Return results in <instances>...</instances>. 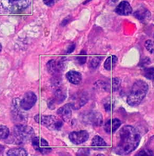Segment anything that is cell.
Segmentation results:
<instances>
[{
  "label": "cell",
  "mask_w": 154,
  "mask_h": 156,
  "mask_svg": "<svg viewBox=\"0 0 154 156\" xmlns=\"http://www.w3.org/2000/svg\"><path fill=\"white\" fill-rule=\"evenodd\" d=\"M121 121L118 118H113V119H110L106 122L104 124V129L105 132L109 134H112L116 132V130L121 126Z\"/></svg>",
  "instance_id": "obj_16"
},
{
  "label": "cell",
  "mask_w": 154,
  "mask_h": 156,
  "mask_svg": "<svg viewBox=\"0 0 154 156\" xmlns=\"http://www.w3.org/2000/svg\"><path fill=\"white\" fill-rule=\"evenodd\" d=\"M145 46H146L147 51H149L151 54L153 53V43L152 40H147L146 41V43H145Z\"/></svg>",
  "instance_id": "obj_28"
},
{
  "label": "cell",
  "mask_w": 154,
  "mask_h": 156,
  "mask_svg": "<svg viewBox=\"0 0 154 156\" xmlns=\"http://www.w3.org/2000/svg\"><path fill=\"white\" fill-rule=\"evenodd\" d=\"M117 1H118V0H109V2L112 3V4H115V3H116Z\"/></svg>",
  "instance_id": "obj_33"
},
{
  "label": "cell",
  "mask_w": 154,
  "mask_h": 156,
  "mask_svg": "<svg viewBox=\"0 0 154 156\" xmlns=\"http://www.w3.org/2000/svg\"><path fill=\"white\" fill-rule=\"evenodd\" d=\"M20 99L14 98L12 102V115L14 120L18 124H22L27 121L26 114L24 113L22 108H21L20 104Z\"/></svg>",
  "instance_id": "obj_6"
},
{
  "label": "cell",
  "mask_w": 154,
  "mask_h": 156,
  "mask_svg": "<svg viewBox=\"0 0 154 156\" xmlns=\"http://www.w3.org/2000/svg\"><path fill=\"white\" fill-rule=\"evenodd\" d=\"M75 48V43H72V45H70L68 49H67V54H71V53H72L73 51H74Z\"/></svg>",
  "instance_id": "obj_32"
},
{
  "label": "cell",
  "mask_w": 154,
  "mask_h": 156,
  "mask_svg": "<svg viewBox=\"0 0 154 156\" xmlns=\"http://www.w3.org/2000/svg\"><path fill=\"white\" fill-rule=\"evenodd\" d=\"M53 86L55 87V88H56L54 92V98L48 104L49 108L51 110H54V108H55V104H60L66 99V93L61 87V84Z\"/></svg>",
  "instance_id": "obj_9"
},
{
  "label": "cell",
  "mask_w": 154,
  "mask_h": 156,
  "mask_svg": "<svg viewBox=\"0 0 154 156\" xmlns=\"http://www.w3.org/2000/svg\"><path fill=\"white\" fill-rule=\"evenodd\" d=\"M31 0H0V6L5 13L16 14L26 9Z\"/></svg>",
  "instance_id": "obj_4"
},
{
  "label": "cell",
  "mask_w": 154,
  "mask_h": 156,
  "mask_svg": "<svg viewBox=\"0 0 154 156\" xmlns=\"http://www.w3.org/2000/svg\"><path fill=\"white\" fill-rule=\"evenodd\" d=\"M7 155L9 156H26L28 155V153L24 148L17 147L9 149Z\"/></svg>",
  "instance_id": "obj_22"
},
{
  "label": "cell",
  "mask_w": 154,
  "mask_h": 156,
  "mask_svg": "<svg viewBox=\"0 0 154 156\" xmlns=\"http://www.w3.org/2000/svg\"><path fill=\"white\" fill-rule=\"evenodd\" d=\"M64 68L63 62L61 60H51L47 62V69L48 73L52 75H55L62 71Z\"/></svg>",
  "instance_id": "obj_14"
},
{
  "label": "cell",
  "mask_w": 154,
  "mask_h": 156,
  "mask_svg": "<svg viewBox=\"0 0 154 156\" xmlns=\"http://www.w3.org/2000/svg\"><path fill=\"white\" fill-rule=\"evenodd\" d=\"M101 56H94L91 58V60L89 62V66L92 69H96L100 65L102 60Z\"/></svg>",
  "instance_id": "obj_23"
},
{
  "label": "cell",
  "mask_w": 154,
  "mask_h": 156,
  "mask_svg": "<svg viewBox=\"0 0 154 156\" xmlns=\"http://www.w3.org/2000/svg\"><path fill=\"white\" fill-rule=\"evenodd\" d=\"M135 155H141V156H148V155H151L150 153L147 150V149H143V150H141V151H139L137 154Z\"/></svg>",
  "instance_id": "obj_31"
},
{
  "label": "cell",
  "mask_w": 154,
  "mask_h": 156,
  "mask_svg": "<svg viewBox=\"0 0 154 156\" xmlns=\"http://www.w3.org/2000/svg\"><path fill=\"white\" fill-rule=\"evenodd\" d=\"M119 142L115 148L116 154L126 155L135 151L141 141L139 131L131 125H125L119 130Z\"/></svg>",
  "instance_id": "obj_1"
},
{
  "label": "cell",
  "mask_w": 154,
  "mask_h": 156,
  "mask_svg": "<svg viewBox=\"0 0 154 156\" xmlns=\"http://www.w3.org/2000/svg\"><path fill=\"white\" fill-rule=\"evenodd\" d=\"M37 101V97L32 91H28L24 94L23 98L20 101L21 108L25 111L29 110L35 105Z\"/></svg>",
  "instance_id": "obj_11"
},
{
  "label": "cell",
  "mask_w": 154,
  "mask_h": 156,
  "mask_svg": "<svg viewBox=\"0 0 154 156\" xmlns=\"http://www.w3.org/2000/svg\"><path fill=\"white\" fill-rule=\"evenodd\" d=\"M66 78L73 85H79L82 82V74L78 71L72 70L66 74Z\"/></svg>",
  "instance_id": "obj_19"
},
{
  "label": "cell",
  "mask_w": 154,
  "mask_h": 156,
  "mask_svg": "<svg viewBox=\"0 0 154 156\" xmlns=\"http://www.w3.org/2000/svg\"><path fill=\"white\" fill-rule=\"evenodd\" d=\"M117 62H118V58L115 55H111L108 57L106 60L104 62V68L107 70H112L116 66Z\"/></svg>",
  "instance_id": "obj_21"
},
{
  "label": "cell",
  "mask_w": 154,
  "mask_h": 156,
  "mask_svg": "<svg viewBox=\"0 0 154 156\" xmlns=\"http://www.w3.org/2000/svg\"><path fill=\"white\" fill-rule=\"evenodd\" d=\"M87 55L86 52L84 50H82L81 52H80V54L77 56L76 59L79 64L82 65L85 63L86 60H87V55Z\"/></svg>",
  "instance_id": "obj_26"
},
{
  "label": "cell",
  "mask_w": 154,
  "mask_h": 156,
  "mask_svg": "<svg viewBox=\"0 0 154 156\" xmlns=\"http://www.w3.org/2000/svg\"><path fill=\"white\" fill-rule=\"evenodd\" d=\"M34 136L35 132L32 128L23 124H16L12 130V143L14 144H23L31 140Z\"/></svg>",
  "instance_id": "obj_3"
},
{
  "label": "cell",
  "mask_w": 154,
  "mask_h": 156,
  "mask_svg": "<svg viewBox=\"0 0 154 156\" xmlns=\"http://www.w3.org/2000/svg\"><path fill=\"white\" fill-rule=\"evenodd\" d=\"M104 107L106 112H110L114 110L115 108V101L110 98H107L104 103Z\"/></svg>",
  "instance_id": "obj_24"
},
{
  "label": "cell",
  "mask_w": 154,
  "mask_h": 156,
  "mask_svg": "<svg viewBox=\"0 0 154 156\" xmlns=\"http://www.w3.org/2000/svg\"><path fill=\"white\" fill-rule=\"evenodd\" d=\"M32 145L36 151L42 154H47L51 153L52 149L45 139L39 136H34L31 139Z\"/></svg>",
  "instance_id": "obj_8"
},
{
  "label": "cell",
  "mask_w": 154,
  "mask_h": 156,
  "mask_svg": "<svg viewBox=\"0 0 154 156\" xmlns=\"http://www.w3.org/2000/svg\"><path fill=\"white\" fill-rule=\"evenodd\" d=\"M88 101V96L87 92L80 91L77 93L72 98L70 105L73 110H79L83 107Z\"/></svg>",
  "instance_id": "obj_10"
},
{
  "label": "cell",
  "mask_w": 154,
  "mask_h": 156,
  "mask_svg": "<svg viewBox=\"0 0 154 156\" xmlns=\"http://www.w3.org/2000/svg\"><path fill=\"white\" fill-rule=\"evenodd\" d=\"M59 1V0H43V2L47 6H53Z\"/></svg>",
  "instance_id": "obj_30"
},
{
  "label": "cell",
  "mask_w": 154,
  "mask_h": 156,
  "mask_svg": "<svg viewBox=\"0 0 154 156\" xmlns=\"http://www.w3.org/2000/svg\"><path fill=\"white\" fill-rule=\"evenodd\" d=\"M2 46L1 44H0V51H2Z\"/></svg>",
  "instance_id": "obj_35"
},
{
  "label": "cell",
  "mask_w": 154,
  "mask_h": 156,
  "mask_svg": "<svg viewBox=\"0 0 154 156\" xmlns=\"http://www.w3.org/2000/svg\"><path fill=\"white\" fill-rule=\"evenodd\" d=\"M69 139L75 145H80L87 141L89 139V133L85 130L75 131L69 133Z\"/></svg>",
  "instance_id": "obj_12"
},
{
  "label": "cell",
  "mask_w": 154,
  "mask_h": 156,
  "mask_svg": "<svg viewBox=\"0 0 154 156\" xmlns=\"http://www.w3.org/2000/svg\"><path fill=\"white\" fill-rule=\"evenodd\" d=\"M153 68H146L145 70L143 71V74L145 77H146L147 79L149 80H153Z\"/></svg>",
  "instance_id": "obj_27"
},
{
  "label": "cell",
  "mask_w": 154,
  "mask_h": 156,
  "mask_svg": "<svg viewBox=\"0 0 154 156\" xmlns=\"http://www.w3.org/2000/svg\"><path fill=\"white\" fill-rule=\"evenodd\" d=\"M90 1H92V0H86V1L84 3V4H86V3H88V2H90Z\"/></svg>",
  "instance_id": "obj_34"
},
{
  "label": "cell",
  "mask_w": 154,
  "mask_h": 156,
  "mask_svg": "<svg viewBox=\"0 0 154 156\" xmlns=\"http://www.w3.org/2000/svg\"><path fill=\"white\" fill-rule=\"evenodd\" d=\"M57 113L59 116L61 118V119L63 120V121L68 122L71 120V118H72V106H71L70 104H67L65 105H64L62 107L58 109Z\"/></svg>",
  "instance_id": "obj_15"
},
{
  "label": "cell",
  "mask_w": 154,
  "mask_h": 156,
  "mask_svg": "<svg viewBox=\"0 0 154 156\" xmlns=\"http://www.w3.org/2000/svg\"><path fill=\"white\" fill-rule=\"evenodd\" d=\"M36 122L51 130H59L63 125V120L55 116H42L37 114L35 117Z\"/></svg>",
  "instance_id": "obj_5"
},
{
  "label": "cell",
  "mask_w": 154,
  "mask_h": 156,
  "mask_svg": "<svg viewBox=\"0 0 154 156\" xmlns=\"http://www.w3.org/2000/svg\"><path fill=\"white\" fill-rule=\"evenodd\" d=\"M82 121L89 125L100 126L103 123V117L100 112L90 111L83 115Z\"/></svg>",
  "instance_id": "obj_7"
},
{
  "label": "cell",
  "mask_w": 154,
  "mask_h": 156,
  "mask_svg": "<svg viewBox=\"0 0 154 156\" xmlns=\"http://www.w3.org/2000/svg\"><path fill=\"white\" fill-rule=\"evenodd\" d=\"M151 63V60L149 58H143L142 60L141 61L140 63V66H139L141 67H146V66L149 65Z\"/></svg>",
  "instance_id": "obj_29"
},
{
  "label": "cell",
  "mask_w": 154,
  "mask_h": 156,
  "mask_svg": "<svg viewBox=\"0 0 154 156\" xmlns=\"http://www.w3.org/2000/svg\"><path fill=\"white\" fill-rule=\"evenodd\" d=\"M135 17L142 23H147L152 17L150 12L145 8H139L134 12Z\"/></svg>",
  "instance_id": "obj_17"
},
{
  "label": "cell",
  "mask_w": 154,
  "mask_h": 156,
  "mask_svg": "<svg viewBox=\"0 0 154 156\" xmlns=\"http://www.w3.org/2000/svg\"><path fill=\"white\" fill-rule=\"evenodd\" d=\"M149 86L144 80H139L132 86L129 94L127 96V104L135 107L139 105L148 91Z\"/></svg>",
  "instance_id": "obj_2"
},
{
  "label": "cell",
  "mask_w": 154,
  "mask_h": 156,
  "mask_svg": "<svg viewBox=\"0 0 154 156\" xmlns=\"http://www.w3.org/2000/svg\"><path fill=\"white\" fill-rule=\"evenodd\" d=\"M132 11L130 4L127 1L121 2L115 9L116 13L121 16H128L132 13Z\"/></svg>",
  "instance_id": "obj_18"
},
{
  "label": "cell",
  "mask_w": 154,
  "mask_h": 156,
  "mask_svg": "<svg viewBox=\"0 0 154 156\" xmlns=\"http://www.w3.org/2000/svg\"><path fill=\"white\" fill-rule=\"evenodd\" d=\"M100 87L102 88L104 91H106L109 93L115 92L121 87V80L119 78H113L109 80L106 82H100Z\"/></svg>",
  "instance_id": "obj_13"
},
{
  "label": "cell",
  "mask_w": 154,
  "mask_h": 156,
  "mask_svg": "<svg viewBox=\"0 0 154 156\" xmlns=\"http://www.w3.org/2000/svg\"><path fill=\"white\" fill-rule=\"evenodd\" d=\"M91 145L95 150H102L107 147V143L99 135H96L92 139Z\"/></svg>",
  "instance_id": "obj_20"
},
{
  "label": "cell",
  "mask_w": 154,
  "mask_h": 156,
  "mask_svg": "<svg viewBox=\"0 0 154 156\" xmlns=\"http://www.w3.org/2000/svg\"><path fill=\"white\" fill-rule=\"evenodd\" d=\"M10 135V130L4 125H0V139H5Z\"/></svg>",
  "instance_id": "obj_25"
}]
</instances>
